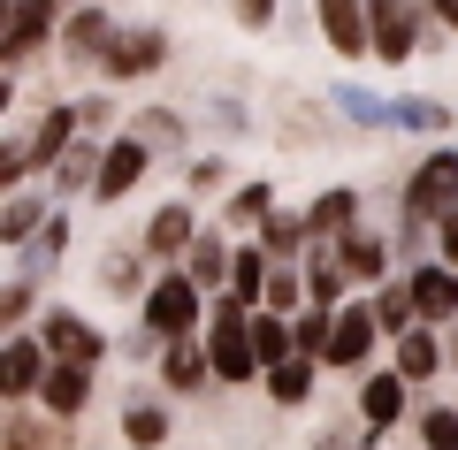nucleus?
Returning a JSON list of instances; mask_svg holds the SVG:
<instances>
[{"mask_svg": "<svg viewBox=\"0 0 458 450\" xmlns=\"http://www.w3.org/2000/svg\"><path fill=\"white\" fill-rule=\"evenodd\" d=\"M405 214L412 222H436V214H458V153H428L405 183Z\"/></svg>", "mask_w": 458, "mask_h": 450, "instance_id": "nucleus-1", "label": "nucleus"}, {"mask_svg": "<svg viewBox=\"0 0 458 450\" xmlns=\"http://www.w3.org/2000/svg\"><path fill=\"white\" fill-rule=\"evenodd\" d=\"M214 374H222V382H245L252 367H260V352H252V328H245V298H229L222 313H214Z\"/></svg>", "mask_w": 458, "mask_h": 450, "instance_id": "nucleus-2", "label": "nucleus"}, {"mask_svg": "<svg viewBox=\"0 0 458 450\" xmlns=\"http://www.w3.org/2000/svg\"><path fill=\"white\" fill-rule=\"evenodd\" d=\"M199 321V275H161L146 298V328L153 336H183Z\"/></svg>", "mask_w": 458, "mask_h": 450, "instance_id": "nucleus-3", "label": "nucleus"}, {"mask_svg": "<svg viewBox=\"0 0 458 450\" xmlns=\"http://www.w3.org/2000/svg\"><path fill=\"white\" fill-rule=\"evenodd\" d=\"M367 16H375V54L382 62H405L420 47V0H367Z\"/></svg>", "mask_w": 458, "mask_h": 450, "instance_id": "nucleus-4", "label": "nucleus"}, {"mask_svg": "<svg viewBox=\"0 0 458 450\" xmlns=\"http://www.w3.org/2000/svg\"><path fill=\"white\" fill-rule=\"evenodd\" d=\"M321 31L336 54H367L375 47V16H367V0H321Z\"/></svg>", "mask_w": 458, "mask_h": 450, "instance_id": "nucleus-5", "label": "nucleus"}, {"mask_svg": "<svg viewBox=\"0 0 458 450\" xmlns=\"http://www.w3.org/2000/svg\"><path fill=\"white\" fill-rule=\"evenodd\" d=\"M38 397H47V412H54V420L84 412V397H92V367H84V359H54L47 382H38Z\"/></svg>", "mask_w": 458, "mask_h": 450, "instance_id": "nucleus-6", "label": "nucleus"}, {"mask_svg": "<svg viewBox=\"0 0 458 450\" xmlns=\"http://www.w3.org/2000/svg\"><path fill=\"white\" fill-rule=\"evenodd\" d=\"M138 176H146V138H114L107 153H99V176H92V191H99V199H123Z\"/></svg>", "mask_w": 458, "mask_h": 450, "instance_id": "nucleus-7", "label": "nucleus"}, {"mask_svg": "<svg viewBox=\"0 0 458 450\" xmlns=\"http://www.w3.org/2000/svg\"><path fill=\"white\" fill-rule=\"evenodd\" d=\"M161 54H168L161 31H123V38H107V69H114V77H146V69H161Z\"/></svg>", "mask_w": 458, "mask_h": 450, "instance_id": "nucleus-8", "label": "nucleus"}, {"mask_svg": "<svg viewBox=\"0 0 458 450\" xmlns=\"http://www.w3.org/2000/svg\"><path fill=\"white\" fill-rule=\"evenodd\" d=\"M47 352H54V359H84V367H92L107 344H99V328L77 321V313H47Z\"/></svg>", "mask_w": 458, "mask_h": 450, "instance_id": "nucleus-9", "label": "nucleus"}, {"mask_svg": "<svg viewBox=\"0 0 458 450\" xmlns=\"http://www.w3.org/2000/svg\"><path fill=\"white\" fill-rule=\"evenodd\" d=\"M412 306L428 313V321H443V313H458V267H420L412 275Z\"/></svg>", "mask_w": 458, "mask_h": 450, "instance_id": "nucleus-10", "label": "nucleus"}, {"mask_svg": "<svg viewBox=\"0 0 458 450\" xmlns=\"http://www.w3.org/2000/svg\"><path fill=\"white\" fill-rule=\"evenodd\" d=\"M38 352H47V344H8V359H0V389H8V397H31V389L38 382H47V359H38Z\"/></svg>", "mask_w": 458, "mask_h": 450, "instance_id": "nucleus-11", "label": "nucleus"}, {"mask_svg": "<svg viewBox=\"0 0 458 450\" xmlns=\"http://www.w3.org/2000/svg\"><path fill=\"white\" fill-rule=\"evenodd\" d=\"M367 344H375V313H367V306H344V313H336V344H328V359H336V367H360Z\"/></svg>", "mask_w": 458, "mask_h": 450, "instance_id": "nucleus-12", "label": "nucleus"}, {"mask_svg": "<svg viewBox=\"0 0 458 450\" xmlns=\"http://www.w3.org/2000/svg\"><path fill=\"white\" fill-rule=\"evenodd\" d=\"M69 138H77V115H69V107H54L47 123H38V138L23 145V153H31V168H47V161H62V153H69Z\"/></svg>", "mask_w": 458, "mask_h": 450, "instance_id": "nucleus-13", "label": "nucleus"}, {"mask_svg": "<svg viewBox=\"0 0 458 450\" xmlns=\"http://www.w3.org/2000/svg\"><path fill=\"white\" fill-rule=\"evenodd\" d=\"M47 23H54V0H23L16 16H8V54H31L47 38Z\"/></svg>", "mask_w": 458, "mask_h": 450, "instance_id": "nucleus-14", "label": "nucleus"}, {"mask_svg": "<svg viewBox=\"0 0 458 450\" xmlns=\"http://www.w3.org/2000/svg\"><path fill=\"white\" fill-rule=\"evenodd\" d=\"M397 404H405V374H375V382L360 389V412H367V428L397 420Z\"/></svg>", "mask_w": 458, "mask_h": 450, "instance_id": "nucleus-15", "label": "nucleus"}, {"mask_svg": "<svg viewBox=\"0 0 458 450\" xmlns=\"http://www.w3.org/2000/svg\"><path fill=\"white\" fill-rule=\"evenodd\" d=\"M252 352H260V367H283V359H298V328H283L276 313H260L252 321Z\"/></svg>", "mask_w": 458, "mask_h": 450, "instance_id": "nucleus-16", "label": "nucleus"}, {"mask_svg": "<svg viewBox=\"0 0 458 450\" xmlns=\"http://www.w3.org/2000/svg\"><path fill=\"white\" fill-rule=\"evenodd\" d=\"M38 222H47V199H38V191H16V199H8V214H0V237H8V244H23Z\"/></svg>", "mask_w": 458, "mask_h": 450, "instance_id": "nucleus-17", "label": "nucleus"}, {"mask_svg": "<svg viewBox=\"0 0 458 450\" xmlns=\"http://www.w3.org/2000/svg\"><path fill=\"white\" fill-rule=\"evenodd\" d=\"M436 367H443L436 336H428V328H412V336L397 344V374H405V382H420V374H436Z\"/></svg>", "mask_w": 458, "mask_h": 450, "instance_id": "nucleus-18", "label": "nucleus"}, {"mask_svg": "<svg viewBox=\"0 0 458 450\" xmlns=\"http://www.w3.org/2000/svg\"><path fill=\"white\" fill-rule=\"evenodd\" d=\"M352 214H360V199L352 191H328V199H313V237H344V222H352Z\"/></svg>", "mask_w": 458, "mask_h": 450, "instance_id": "nucleus-19", "label": "nucleus"}, {"mask_svg": "<svg viewBox=\"0 0 458 450\" xmlns=\"http://www.w3.org/2000/svg\"><path fill=\"white\" fill-rule=\"evenodd\" d=\"M267 389H276L283 404H306V397H313V367H306V352H298V359H283V367L267 374Z\"/></svg>", "mask_w": 458, "mask_h": 450, "instance_id": "nucleus-20", "label": "nucleus"}, {"mask_svg": "<svg viewBox=\"0 0 458 450\" xmlns=\"http://www.w3.org/2000/svg\"><path fill=\"white\" fill-rule=\"evenodd\" d=\"M336 107L352 115V123H397V99H375V92H360V84H344Z\"/></svg>", "mask_w": 458, "mask_h": 450, "instance_id": "nucleus-21", "label": "nucleus"}, {"mask_svg": "<svg viewBox=\"0 0 458 450\" xmlns=\"http://www.w3.org/2000/svg\"><path fill=\"white\" fill-rule=\"evenodd\" d=\"M183 237H191V214H183V207H161V214H153V229H146L153 252H176Z\"/></svg>", "mask_w": 458, "mask_h": 450, "instance_id": "nucleus-22", "label": "nucleus"}, {"mask_svg": "<svg viewBox=\"0 0 458 450\" xmlns=\"http://www.w3.org/2000/svg\"><path fill=\"white\" fill-rule=\"evenodd\" d=\"M229 283H237V298H260V290H267V267H260L252 244H245V252H229Z\"/></svg>", "mask_w": 458, "mask_h": 450, "instance_id": "nucleus-23", "label": "nucleus"}, {"mask_svg": "<svg viewBox=\"0 0 458 450\" xmlns=\"http://www.w3.org/2000/svg\"><path fill=\"white\" fill-rule=\"evenodd\" d=\"M161 367H168V382H176V389H191V382H199V374H207V367H214V359H199V352H191V344H183V336H176V352H168V359H161Z\"/></svg>", "mask_w": 458, "mask_h": 450, "instance_id": "nucleus-24", "label": "nucleus"}, {"mask_svg": "<svg viewBox=\"0 0 458 450\" xmlns=\"http://www.w3.org/2000/svg\"><path fill=\"white\" fill-rule=\"evenodd\" d=\"M123 435H131V443H161V435H168V412H153V404H138V412H123Z\"/></svg>", "mask_w": 458, "mask_h": 450, "instance_id": "nucleus-25", "label": "nucleus"}, {"mask_svg": "<svg viewBox=\"0 0 458 450\" xmlns=\"http://www.w3.org/2000/svg\"><path fill=\"white\" fill-rule=\"evenodd\" d=\"M328 344H336V321H328V313L313 306L306 321H298V352H321V359H328Z\"/></svg>", "mask_w": 458, "mask_h": 450, "instance_id": "nucleus-26", "label": "nucleus"}, {"mask_svg": "<svg viewBox=\"0 0 458 450\" xmlns=\"http://www.w3.org/2000/svg\"><path fill=\"white\" fill-rule=\"evenodd\" d=\"M62 244H69V222H62V214H54V222H47V237H38L31 252H23V275H38V267H47V259H54V252H62Z\"/></svg>", "mask_w": 458, "mask_h": 450, "instance_id": "nucleus-27", "label": "nucleus"}, {"mask_svg": "<svg viewBox=\"0 0 458 450\" xmlns=\"http://www.w3.org/2000/svg\"><path fill=\"white\" fill-rule=\"evenodd\" d=\"M344 267L352 275H382V244L375 237H344Z\"/></svg>", "mask_w": 458, "mask_h": 450, "instance_id": "nucleus-28", "label": "nucleus"}, {"mask_svg": "<svg viewBox=\"0 0 458 450\" xmlns=\"http://www.w3.org/2000/svg\"><path fill=\"white\" fill-rule=\"evenodd\" d=\"M397 130H443V107L436 99H397Z\"/></svg>", "mask_w": 458, "mask_h": 450, "instance_id": "nucleus-29", "label": "nucleus"}, {"mask_svg": "<svg viewBox=\"0 0 458 450\" xmlns=\"http://www.w3.org/2000/svg\"><path fill=\"white\" fill-rule=\"evenodd\" d=\"M298 237H313V222H298V214H267V244H276V252H291Z\"/></svg>", "mask_w": 458, "mask_h": 450, "instance_id": "nucleus-30", "label": "nucleus"}, {"mask_svg": "<svg viewBox=\"0 0 458 450\" xmlns=\"http://www.w3.org/2000/svg\"><path fill=\"white\" fill-rule=\"evenodd\" d=\"M99 38H107V16H92V8H84V16L69 23V47H77V54H92Z\"/></svg>", "mask_w": 458, "mask_h": 450, "instance_id": "nucleus-31", "label": "nucleus"}, {"mask_svg": "<svg viewBox=\"0 0 458 450\" xmlns=\"http://www.w3.org/2000/svg\"><path fill=\"white\" fill-rule=\"evenodd\" d=\"M428 450H458V412H436L428 404Z\"/></svg>", "mask_w": 458, "mask_h": 450, "instance_id": "nucleus-32", "label": "nucleus"}, {"mask_svg": "<svg viewBox=\"0 0 458 450\" xmlns=\"http://www.w3.org/2000/svg\"><path fill=\"white\" fill-rule=\"evenodd\" d=\"M260 214H267V191H260V183H252V191H237V199H229V222H260Z\"/></svg>", "mask_w": 458, "mask_h": 450, "instance_id": "nucleus-33", "label": "nucleus"}, {"mask_svg": "<svg viewBox=\"0 0 458 450\" xmlns=\"http://www.w3.org/2000/svg\"><path fill=\"white\" fill-rule=\"evenodd\" d=\"M222 267H229V252H222V244H199V252H191V275H199V283H214Z\"/></svg>", "mask_w": 458, "mask_h": 450, "instance_id": "nucleus-34", "label": "nucleus"}, {"mask_svg": "<svg viewBox=\"0 0 458 450\" xmlns=\"http://www.w3.org/2000/svg\"><path fill=\"white\" fill-rule=\"evenodd\" d=\"M298 298H313L298 275H276V283H267V306H298Z\"/></svg>", "mask_w": 458, "mask_h": 450, "instance_id": "nucleus-35", "label": "nucleus"}, {"mask_svg": "<svg viewBox=\"0 0 458 450\" xmlns=\"http://www.w3.org/2000/svg\"><path fill=\"white\" fill-rule=\"evenodd\" d=\"M336 283H344V267H336V259H321V267H313V306H328Z\"/></svg>", "mask_w": 458, "mask_h": 450, "instance_id": "nucleus-36", "label": "nucleus"}, {"mask_svg": "<svg viewBox=\"0 0 458 450\" xmlns=\"http://www.w3.org/2000/svg\"><path fill=\"white\" fill-rule=\"evenodd\" d=\"M84 168H92V153H69V161H62V191H69V183H84ZM92 176H99V168H92Z\"/></svg>", "mask_w": 458, "mask_h": 450, "instance_id": "nucleus-37", "label": "nucleus"}, {"mask_svg": "<svg viewBox=\"0 0 458 450\" xmlns=\"http://www.w3.org/2000/svg\"><path fill=\"white\" fill-rule=\"evenodd\" d=\"M237 16H245V23H267V16H276V0H237Z\"/></svg>", "mask_w": 458, "mask_h": 450, "instance_id": "nucleus-38", "label": "nucleus"}, {"mask_svg": "<svg viewBox=\"0 0 458 450\" xmlns=\"http://www.w3.org/2000/svg\"><path fill=\"white\" fill-rule=\"evenodd\" d=\"M443 259L458 267V214H443Z\"/></svg>", "mask_w": 458, "mask_h": 450, "instance_id": "nucleus-39", "label": "nucleus"}, {"mask_svg": "<svg viewBox=\"0 0 458 450\" xmlns=\"http://www.w3.org/2000/svg\"><path fill=\"white\" fill-rule=\"evenodd\" d=\"M428 8H436V16H443V23L458 31V0H428Z\"/></svg>", "mask_w": 458, "mask_h": 450, "instance_id": "nucleus-40", "label": "nucleus"}]
</instances>
